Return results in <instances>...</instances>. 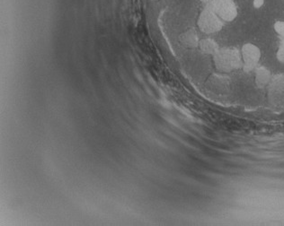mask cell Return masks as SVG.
<instances>
[{"label": "cell", "instance_id": "cell-7", "mask_svg": "<svg viewBox=\"0 0 284 226\" xmlns=\"http://www.w3.org/2000/svg\"><path fill=\"white\" fill-rule=\"evenodd\" d=\"M273 75L265 67H258L254 70V81L258 88H265L268 86L272 80Z\"/></svg>", "mask_w": 284, "mask_h": 226}, {"label": "cell", "instance_id": "cell-11", "mask_svg": "<svg viewBox=\"0 0 284 226\" xmlns=\"http://www.w3.org/2000/svg\"><path fill=\"white\" fill-rule=\"evenodd\" d=\"M277 59L281 63H284V40H281L280 46L276 54Z\"/></svg>", "mask_w": 284, "mask_h": 226}, {"label": "cell", "instance_id": "cell-2", "mask_svg": "<svg viewBox=\"0 0 284 226\" xmlns=\"http://www.w3.org/2000/svg\"><path fill=\"white\" fill-rule=\"evenodd\" d=\"M197 23L201 31L207 35L218 33L222 29L224 25L222 20L209 7H205L201 13Z\"/></svg>", "mask_w": 284, "mask_h": 226}, {"label": "cell", "instance_id": "cell-4", "mask_svg": "<svg viewBox=\"0 0 284 226\" xmlns=\"http://www.w3.org/2000/svg\"><path fill=\"white\" fill-rule=\"evenodd\" d=\"M243 59V69L246 72H251L258 68L261 58V50L253 43H246L241 49Z\"/></svg>", "mask_w": 284, "mask_h": 226}, {"label": "cell", "instance_id": "cell-8", "mask_svg": "<svg viewBox=\"0 0 284 226\" xmlns=\"http://www.w3.org/2000/svg\"><path fill=\"white\" fill-rule=\"evenodd\" d=\"M180 42L187 48H196L199 46V38L195 30L189 29L180 35Z\"/></svg>", "mask_w": 284, "mask_h": 226}, {"label": "cell", "instance_id": "cell-1", "mask_svg": "<svg viewBox=\"0 0 284 226\" xmlns=\"http://www.w3.org/2000/svg\"><path fill=\"white\" fill-rule=\"evenodd\" d=\"M213 61L217 70L221 73H230L243 68L241 51L237 48H224L213 56Z\"/></svg>", "mask_w": 284, "mask_h": 226}, {"label": "cell", "instance_id": "cell-12", "mask_svg": "<svg viewBox=\"0 0 284 226\" xmlns=\"http://www.w3.org/2000/svg\"><path fill=\"white\" fill-rule=\"evenodd\" d=\"M264 5H265V0H253V8H257V9L261 8Z\"/></svg>", "mask_w": 284, "mask_h": 226}, {"label": "cell", "instance_id": "cell-9", "mask_svg": "<svg viewBox=\"0 0 284 226\" xmlns=\"http://www.w3.org/2000/svg\"><path fill=\"white\" fill-rule=\"evenodd\" d=\"M199 47L200 50L204 52V53L207 54V55H211L212 57L215 55L218 51H219V48L218 43L211 38H206L202 40L199 42Z\"/></svg>", "mask_w": 284, "mask_h": 226}, {"label": "cell", "instance_id": "cell-3", "mask_svg": "<svg viewBox=\"0 0 284 226\" xmlns=\"http://www.w3.org/2000/svg\"><path fill=\"white\" fill-rule=\"evenodd\" d=\"M205 7L211 8L223 22H232L238 16V7L234 0H212Z\"/></svg>", "mask_w": 284, "mask_h": 226}, {"label": "cell", "instance_id": "cell-10", "mask_svg": "<svg viewBox=\"0 0 284 226\" xmlns=\"http://www.w3.org/2000/svg\"><path fill=\"white\" fill-rule=\"evenodd\" d=\"M274 31L280 36L281 40H284V21H277L273 25Z\"/></svg>", "mask_w": 284, "mask_h": 226}, {"label": "cell", "instance_id": "cell-6", "mask_svg": "<svg viewBox=\"0 0 284 226\" xmlns=\"http://www.w3.org/2000/svg\"><path fill=\"white\" fill-rule=\"evenodd\" d=\"M229 79H230L229 77L223 76V75H219V74L212 75L211 78L209 79L210 86L215 92H225L228 89L230 88V85H231V82Z\"/></svg>", "mask_w": 284, "mask_h": 226}, {"label": "cell", "instance_id": "cell-5", "mask_svg": "<svg viewBox=\"0 0 284 226\" xmlns=\"http://www.w3.org/2000/svg\"><path fill=\"white\" fill-rule=\"evenodd\" d=\"M269 98L273 103L284 100V74H277L272 77L268 85Z\"/></svg>", "mask_w": 284, "mask_h": 226}, {"label": "cell", "instance_id": "cell-13", "mask_svg": "<svg viewBox=\"0 0 284 226\" xmlns=\"http://www.w3.org/2000/svg\"><path fill=\"white\" fill-rule=\"evenodd\" d=\"M203 3H204L205 6H207L208 4H210L212 0H201Z\"/></svg>", "mask_w": 284, "mask_h": 226}]
</instances>
